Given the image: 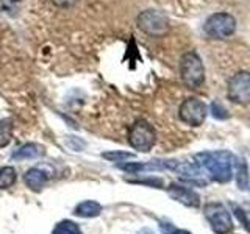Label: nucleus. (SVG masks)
<instances>
[{
  "label": "nucleus",
  "instance_id": "1",
  "mask_svg": "<svg viewBox=\"0 0 250 234\" xmlns=\"http://www.w3.org/2000/svg\"><path fill=\"white\" fill-rule=\"evenodd\" d=\"M195 164L205 169L211 179L217 183H229L233 178V164L234 156L230 152H203L195 155Z\"/></svg>",
  "mask_w": 250,
  "mask_h": 234
},
{
  "label": "nucleus",
  "instance_id": "2",
  "mask_svg": "<svg viewBox=\"0 0 250 234\" xmlns=\"http://www.w3.org/2000/svg\"><path fill=\"white\" fill-rule=\"evenodd\" d=\"M180 75L189 89H197L205 81V67L197 52H186L180 59Z\"/></svg>",
  "mask_w": 250,
  "mask_h": 234
},
{
  "label": "nucleus",
  "instance_id": "3",
  "mask_svg": "<svg viewBox=\"0 0 250 234\" xmlns=\"http://www.w3.org/2000/svg\"><path fill=\"white\" fill-rule=\"evenodd\" d=\"M136 23L141 31H144L146 35L153 36V38L166 36L170 30V22L167 19V16L156 10L143 11L138 16Z\"/></svg>",
  "mask_w": 250,
  "mask_h": 234
},
{
  "label": "nucleus",
  "instance_id": "4",
  "mask_svg": "<svg viewBox=\"0 0 250 234\" xmlns=\"http://www.w3.org/2000/svg\"><path fill=\"white\" fill-rule=\"evenodd\" d=\"M128 142L138 152H150L156 142L155 128L144 119H138L131 125L128 133Z\"/></svg>",
  "mask_w": 250,
  "mask_h": 234
},
{
  "label": "nucleus",
  "instance_id": "5",
  "mask_svg": "<svg viewBox=\"0 0 250 234\" xmlns=\"http://www.w3.org/2000/svg\"><path fill=\"white\" fill-rule=\"evenodd\" d=\"M203 30L213 39H227L236 31V19L229 13H216L207 19Z\"/></svg>",
  "mask_w": 250,
  "mask_h": 234
},
{
  "label": "nucleus",
  "instance_id": "6",
  "mask_svg": "<svg viewBox=\"0 0 250 234\" xmlns=\"http://www.w3.org/2000/svg\"><path fill=\"white\" fill-rule=\"evenodd\" d=\"M227 97L238 105L250 103V72L239 70L230 78L227 84Z\"/></svg>",
  "mask_w": 250,
  "mask_h": 234
},
{
  "label": "nucleus",
  "instance_id": "7",
  "mask_svg": "<svg viewBox=\"0 0 250 234\" xmlns=\"http://www.w3.org/2000/svg\"><path fill=\"white\" fill-rule=\"evenodd\" d=\"M203 213H205L207 220L209 222L211 230L216 234H229L233 230L231 215L222 203H208Z\"/></svg>",
  "mask_w": 250,
  "mask_h": 234
},
{
  "label": "nucleus",
  "instance_id": "8",
  "mask_svg": "<svg viewBox=\"0 0 250 234\" xmlns=\"http://www.w3.org/2000/svg\"><path fill=\"white\" fill-rule=\"evenodd\" d=\"M207 114H208V106L195 97L186 98L178 109L180 119L186 125H189V127H200L205 122Z\"/></svg>",
  "mask_w": 250,
  "mask_h": 234
},
{
  "label": "nucleus",
  "instance_id": "9",
  "mask_svg": "<svg viewBox=\"0 0 250 234\" xmlns=\"http://www.w3.org/2000/svg\"><path fill=\"white\" fill-rule=\"evenodd\" d=\"M167 192H169V195L172 198L180 201L185 206H189V208L200 206L199 194L195 191H192L191 187H185V186H180V184H170L167 187Z\"/></svg>",
  "mask_w": 250,
  "mask_h": 234
},
{
  "label": "nucleus",
  "instance_id": "10",
  "mask_svg": "<svg viewBox=\"0 0 250 234\" xmlns=\"http://www.w3.org/2000/svg\"><path fill=\"white\" fill-rule=\"evenodd\" d=\"M45 153L44 147L35 144V142H28V144H23L19 148H16L13 152L11 158L16 161H23V159H36L39 156H42Z\"/></svg>",
  "mask_w": 250,
  "mask_h": 234
},
{
  "label": "nucleus",
  "instance_id": "11",
  "mask_svg": "<svg viewBox=\"0 0 250 234\" xmlns=\"http://www.w3.org/2000/svg\"><path fill=\"white\" fill-rule=\"evenodd\" d=\"M47 179H49V176H47L45 172H42L38 167L27 170V174L23 175V183H25V186L28 187V189L35 191V192L42 191V187L45 186Z\"/></svg>",
  "mask_w": 250,
  "mask_h": 234
},
{
  "label": "nucleus",
  "instance_id": "12",
  "mask_svg": "<svg viewBox=\"0 0 250 234\" xmlns=\"http://www.w3.org/2000/svg\"><path fill=\"white\" fill-rule=\"evenodd\" d=\"M102 213V206L97 201L94 200H86L78 203L77 208L74 209V214L78 217H84V218H91V217H97Z\"/></svg>",
  "mask_w": 250,
  "mask_h": 234
},
{
  "label": "nucleus",
  "instance_id": "13",
  "mask_svg": "<svg viewBox=\"0 0 250 234\" xmlns=\"http://www.w3.org/2000/svg\"><path fill=\"white\" fill-rule=\"evenodd\" d=\"M236 184L241 191L249 187V169L246 159H239V162H236Z\"/></svg>",
  "mask_w": 250,
  "mask_h": 234
},
{
  "label": "nucleus",
  "instance_id": "14",
  "mask_svg": "<svg viewBox=\"0 0 250 234\" xmlns=\"http://www.w3.org/2000/svg\"><path fill=\"white\" fill-rule=\"evenodd\" d=\"M16 179H18V174H16L14 167L11 166H6L0 169V189H8L11 187Z\"/></svg>",
  "mask_w": 250,
  "mask_h": 234
},
{
  "label": "nucleus",
  "instance_id": "15",
  "mask_svg": "<svg viewBox=\"0 0 250 234\" xmlns=\"http://www.w3.org/2000/svg\"><path fill=\"white\" fill-rule=\"evenodd\" d=\"M11 136H13V122L8 119L0 120V148L6 147L11 142Z\"/></svg>",
  "mask_w": 250,
  "mask_h": 234
},
{
  "label": "nucleus",
  "instance_id": "16",
  "mask_svg": "<svg viewBox=\"0 0 250 234\" xmlns=\"http://www.w3.org/2000/svg\"><path fill=\"white\" fill-rule=\"evenodd\" d=\"M53 234H83L82 230L78 228V225L70 220H62L55 226Z\"/></svg>",
  "mask_w": 250,
  "mask_h": 234
},
{
  "label": "nucleus",
  "instance_id": "17",
  "mask_svg": "<svg viewBox=\"0 0 250 234\" xmlns=\"http://www.w3.org/2000/svg\"><path fill=\"white\" fill-rule=\"evenodd\" d=\"M102 158H105L108 161H113V162H124V159L133 158V153H127V152H105V153H102Z\"/></svg>",
  "mask_w": 250,
  "mask_h": 234
},
{
  "label": "nucleus",
  "instance_id": "18",
  "mask_svg": "<svg viewBox=\"0 0 250 234\" xmlns=\"http://www.w3.org/2000/svg\"><path fill=\"white\" fill-rule=\"evenodd\" d=\"M211 114H213V117H216V119H219V120L229 119L230 117L229 111L222 106L221 101H213V103H211Z\"/></svg>",
  "mask_w": 250,
  "mask_h": 234
},
{
  "label": "nucleus",
  "instance_id": "19",
  "mask_svg": "<svg viewBox=\"0 0 250 234\" xmlns=\"http://www.w3.org/2000/svg\"><path fill=\"white\" fill-rule=\"evenodd\" d=\"M231 208H233L234 217H236L238 220L241 222V225L244 226V230H246V231H250V222H249V218H247V215H246V213H244V209L239 208V206H236V205H231Z\"/></svg>",
  "mask_w": 250,
  "mask_h": 234
},
{
  "label": "nucleus",
  "instance_id": "20",
  "mask_svg": "<svg viewBox=\"0 0 250 234\" xmlns=\"http://www.w3.org/2000/svg\"><path fill=\"white\" fill-rule=\"evenodd\" d=\"M117 167L125 172H131V174H138L141 170H147L144 162H125V164H117Z\"/></svg>",
  "mask_w": 250,
  "mask_h": 234
},
{
  "label": "nucleus",
  "instance_id": "21",
  "mask_svg": "<svg viewBox=\"0 0 250 234\" xmlns=\"http://www.w3.org/2000/svg\"><path fill=\"white\" fill-rule=\"evenodd\" d=\"M21 3H22V0H2V8L6 13L16 14L19 11Z\"/></svg>",
  "mask_w": 250,
  "mask_h": 234
},
{
  "label": "nucleus",
  "instance_id": "22",
  "mask_svg": "<svg viewBox=\"0 0 250 234\" xmlns=\"http://www.w3.org/2000/svg\"><path fill=\"white\" fill-rule=\"evenodd\" d=\"M130 183H141V184H148L153 187H161L163 179L160 178H148V179H130Z\"/></svg>",
  "mask_w": 250,
  "mask_h": 234
},
{
  "label": "nucleus",
  "instance_id": "23",
  "mask_svg": "<svg viewBox=\"0 0 250 234\" xmlns=\"http://www.w3.org/2000/svg\"><path fill=\"white\" fill-rule=\"evenodd\" d=\"M53 5H57V6H61V8H69V6H72L77 3V0H52Z\"/></svg>",
  "mask_w": 250,
  "mask_h": 234
},
{
  "label": "nucleus",
  "instance_id": "24",
  "mask_svg": "<svg viewBox=\"0 0 250 234\" xmlns=\"http://www.w3.org/2000/svg\"><path fill=\"white\" fill-rule=\"evenodd\" d=\"M170 234H192L191 231H186V230H178V228H174L170 231Z\"/></svg>",
  "mask_w": 250,
  "mask_h": 234
}]
</instances>
